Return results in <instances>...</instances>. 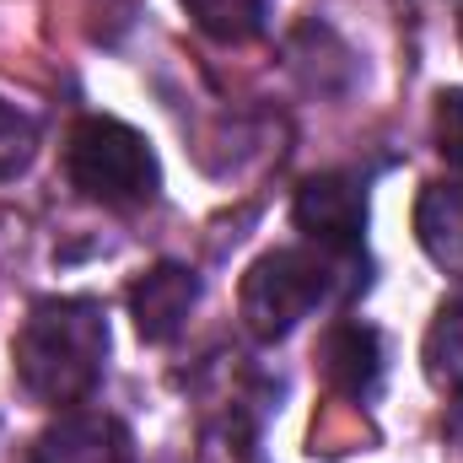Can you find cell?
<instances>
[{"mask_svg":"<svg viewBox=\"0 0 463 463\" xmlns=\"http://www.w3.org/2000/svg\"><path fill=\"white\" fill-rule=\"evenodd\" d=\"M184 11L194 16L200 33H211L216 43H248L264 16H269V0H184Z\"/></svg>","mask_w":463,"mask_h":463,"instance_id":"obj_9","label":"cell"},{"mask_svg":"<svg viewBox=\"0 0 463 463\" xmlns=\"http://www.w3.org/2000/svg\"><path fill=\"white\" fill-rule=\"evenodd\" d=\"M33 463H135V442L114 415H71L38 437Z\"/></svg>","mask_w":463,"mask_h":463,"instance_id":"obj_7","label":"cell"},{"mask_svg":"<svg viewBox=\"0 0 463 463\" xmlns=\"http://www.w3.org/2000/svg\"><path fill=\"white\" fill-rule=\"evenodd\" d=\"M335 248H275L264 253L248 275H242V291H237V307H242V324L253 340H286L335 286Z\"/></svg>","mask_w":463,"mask_h":463,"instance_id":"obj_3","label":"cell"},{"mask_svg":"<svg viewBox=\"0 0 463 463\" xmlns=\"http://www.w3.org/2000/svg\"><path fill=\"white\" fill-rule=\"evenodd\" d=\"M426 377L442 393H463V302H448L426 335Z\"/></svg>","mask_w":463,"mask_h":463,"instance_id":"obj_10","label":"cell"},{"mask_svg":"<svg viewBox=\"0 0 463 463\" xmlns=\"http://www.w3.org/2000/svg\"><path fill=\"white\" fill-rule=\"evenodd\" d=\"M318 366H324V383H329L340 399L366 404V399H377V388H383V335H377L372 324H361V318H345V324H335V329L324 335Z\"/></svg>","mask_w":463,"mask_h":463,"instance_id":"obj_6","label":"cell"},{"mask_svg":"<svg viewBox=\"0 0 463 463\" xmlns=\"http://www.w3.org/2000/svg\"><path fill=\"white\" fill-rule=\"evenodd\" d=\"M437 151H442V162L463 173V92H442L437 98Z\"/></svg>","mask_w":463,"mask_h":463,"instance_id":"obj_12","label":"cell"},{"mask_svg":"<svg viewBox=\"0 0 463 463\" xmlns=\"http://www.w3.org/2000/svg\"><path fill=\"white\" fill-rule=\"evenodd\" d=\"M16 383L38 404H76L103 383L109 318L92 297H49L16 335Z\"/></svg>","mask_w":463,"mask_h":463,"instance_id":"obj_1","label":"cell"},{"mask_svg":"<svg viewBox=\"0 0 463 463\" xmlns=\"http://www.w3.org/2000/svg\"><path fill=\"white\" fill-rule=\"evenodd\" d=\"M297 227L307 232L318 248L355 253L361 232H366V189L350 173H318L297 189Z\"/></svg>","mask_w":463,"mask_h":463,"instance_id":"obj_4","label":"cell"},{"mask_svg":"<svg viewBox=\"0 0 463 463\" xmlns=\"http://www.w3.org/2000/svg\"><path fill=\"white\" fill-rule=\"evenodd\" d=\"M415 237L426 259L448 275H463V184H426L415 200Z\"/></svg>","mask_w":463,"mask_h":463,"instance_id":"obj_8","label":"cell"},{"mask_svg":"<svg viewBox=\"0 0 463 463\" xmlns=\"http://www.w3.org/2000/svg\"><path fill=\"white\" fill-rule=\"evenodd\" d=\"M65 178L76 194L98 200V205H146L162 184L156 173V151L140 129L118 124V118H81L65 140Z\"/></svg>","mask_w":463,"mask_h":463,"instance_id":"obj_2","label":"cell"},{"mask_svg":"<svg viewBox=\"0 0 463 463\" xmlns=\"http://www.w3.org/2000/svg\"><path fill=\"white\" fill-rule=\"evenodd\" d=\"M33 146H38V124L16 114L11 103H0V178H16L33 162Z\"/></svg>","mask_w":463,"mask_h":463,"instance_id":"obj_11","label":"cell"},{"mask_svg":"<svg viewBox=\"0 0 463 463\" xmlns=\"http://www.w3.org/2000/svg\"><path fill=\"white\" fill-rule=\"evenodd\" d=\"M194 302H200V275L184 269V264H156V269H146V275L129 286L135 329H140V340H151V345L178 340L184 324H189V313H194Z\"/></svg>","mask_w":463,"mask_h":463,"instance_id":"obj_5","label":"cell"}]
</instances>
